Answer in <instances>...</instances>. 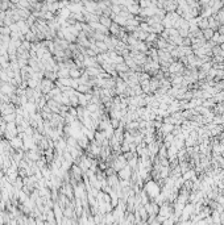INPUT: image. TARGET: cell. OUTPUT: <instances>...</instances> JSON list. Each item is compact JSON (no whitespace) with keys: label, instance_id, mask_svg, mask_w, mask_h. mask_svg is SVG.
I'll use <instances>...</instances> for the list:
<instances>
[{"label":"cell","instance_id":"6da1fadb","mask_svg":"<svg viewBox=\"0 0 224 225\" xmlns=\"http://www.w3.org/2000/svg\"><path fill=\"white\" fill-rule=\"evenodd\" d=\"M54 87H55L54 82H53V80H50V79H48V78H45V76L40 80V88H41V91H42L44 95L49 94Z\"/></svg>","mask_w":224,"mask_h":225},{"label":"cell","instance_id":"7a4b0ae2","mask_svg":"<svg viewBox=\"0 0 224 225\" xmlns=\"http://www.w3.org/2000/svg\"><path fill=\"white\" fill-rule=\"evenodd\" d=\"M145 192L150 197H153V196L156 197L158 195V192H159V188H158V186L154 182H148V183H146V186H145Z\"/></svg>","mask_w":224,"mask_h":225},{"label":"cell","instance_id":"3957f363","mask_svg":"<svg viewBox=\"0 0 224 225\" xmlns=\"http://www.w3.org/2000/svg\"><path fill=\"white\" fill-rule=\"evenodd\" d=\"M132 167L129 166V165H127V166H124L123 169H121L120 171H119V176H120V179H124V181H128L131 176H132Z\"/></svg>","mask_w":224,"mask_h":225},{"label":"cell","instance_id":"277c9868","mask_svg":"<svg viewBox=\"0 0 224 225\" xmlns=\"http://www.w3.org/2000/svg\"><path fill=\"white\" fill-rule=\"evenodd\" d=\"M145 209L148 212L149 216H158V211H159V207L154 203H146L145 205Z\"/></svg>","mask_w":224,"mask_h":225},{"label":"cell","instance_id":"5b68a950","mask_svg":"<svg viewBox=\"0 0 224 225\" xmlns=\"http://www.w3.org/2000/svg\"><path fill=\"white\" fill-rule=\"evenodd\" d=\"M9 144H11V146L13 147L15 150H18V149H23L24 147V142H23V138H20L18 136H16V137H13L12 140H9Z\"/></svg>","mask_w":224,"mask_h":225},{"label":"cell","instance_id":"8992f818","mask_svg":"<svg viewBox=\"0 0 224 225\" xmlns=\"http://www.w3.org/2000/svg\"><path fill=\"white\" fill-rule=\"evenodd\" d=\"M99 23L103 25V27H106V28H110L111 25H112V18L110 17V16H104V15H102L100 17H99Z\"/></svg>","mask_w":224,"mask_h":225},{"label":"cell","instance_id":"52a82bcc","mask_svg":"<svg viewBox=\"0 0 224 225\" xmlns=\"http://www.w3.org/2000/svg\"><path fill=\"white\" fill-rule=\"evenodd\" d=\"M12 186H13V188L16 190V191H21L23 190V186H24V182H23V178L18 175L13 182H12Z\"/></svg>","mask_w":224,"mask_h":225},{"label":"cell","instance_id":"ba28073f","mask_svg":"<svg viewBox=\"0 0 224 225\" xmlns=\"http://www.w3.org/2000/svg\"><path fill=\"white\" fill-rule=\"evenodd\" d=\"M69 74H70V78L76 79V78H81V75L83 74V70H81L79 67H74V69H70Z\"/></svg>","mask_w":224,"mask_h":225},{"label":"cell","instance_id":"9c48e42d","mask_svg":"<svg viewBox=\"0 0 224 225\" xmlns=\"http://www.w3.org/2000/svg\"><path fill=\"white\" fill-rule=\"evenodd\" d=\"M115 69H116V71H117L119 74L129 71V67H128V65H127L125 62H121V63H116V65H115Z\"/></svg>","mask_w":224,"mask_h":225},{"label":"cell","instance_id":"30bf717a","mask_svg":"<svg viewBox=\"0 0 224 225\" xmlns=\"http://www.w3.org/2000/svg\"><path fill=\"white\" fill-rule=\"evenodd\" d=\"M211 41H212L214 43H216V45H221V43H224V36L221 33H214Z\"/></svg>","mask_w":224,"mask_h":225},{"label":"cell","instance_id":"8fae6325","mask_svg":"<svg viewBox=\"0 0 224 225\" xmlns=\"http://www.w3.org/2000/svg\"><path fill=\"white\" fill-rule=\"evenodd\" d=\"M198 25H199V28L203 30V29H207L208 28V20L207 17H203V18H199L198 20Z\"/></svg>","mask_w":224,"mask_h":225},{"label":"cell","instance_id":"7c38bea8","mask_svg":"<svg viewBox=\"0 0 224 225\" xmlns=\"http://www.w3.org/2000/svg\"><path fill=\"white\" fill-rule=\"evenodd\" d=\"M203 37L206 38V40H211L214 36V29H211V28H207V29H203Z\"/></svg>","mask_w":224,"mask_h":225},{"label":"cell","instance_id":"4fadbf2b","mask_svg":"<svg viewBox=\"0 0 224 225\" xmlns=\"http://www.w3.org/2000/svg\"><path fill=\"white\" fill-rule=\"evenodd\" d=\"M3 119L5 120V123H15V120H16V112H13V113H8V115H4Z\"/></svg>","mask_w":224,"mask_h":225},{"label":"cell","instance_id":"5bb4252c","mask_svg":"<svg viewBox=\"0 0 224 225\" xmlns=\"http://www.w3.org/2000/svg\"><path fill=\"white\" fill-rule=\"evenodd\" d=\"M9 7V0H3L2 3H0V9H3V11H5Z\"/></svg>","mask_w":224,"mask_h":225},{"label":"cell","instance_id":"9a60e30c","mask_svg":"<svg viewBox=\"0 0 224 225\" xmlns=\"http://www.w3.org/2000/svg\"><path fill=\"white\" fill-rule=\"evenodd\" d=\"M4 176H5V172H4L2 169H0V179H3Z\"/></svg>","mask_w":224,"mask_h":225},{"label":"cell","instance_id":"2e32d148","mask_svg":"<svg viewBox=\"0 0 224 225\" xmlns=\"http://www.w3.org/2000/svg\"><path fill=\"white\" fill-rule=\"evenodd\" d=\"M9 2H12V3H17V2H20V0H9Z\"/></svg>","mask_w":224,"mask_h":225},{"label":"cell","instance_id":"e0dca14e","mask_svg":"<svg viewBox=\"0 0 224 225\" xmlns=\"http://www.w3.org/2000/svg\"><path fill=\"white\" fill-rule=\"evenodd\" d=\"M0 200H2V190H0Z\"/></svg>","mask_w":224,"mask_h":225},{"label":"cell","instance_id":"ac0fdd59","mask_svg":"<svg viewBox=\"0 0 224 225\" xmlns=\"http://www.w3.org/2000/svg\"><path fill=\"white\" fill-rule=\"evenodd\" d=\"M0 116H3V115H2V112H0Z\"/></svg>","mask_w":224,"mask_h":225}]
</instances>
